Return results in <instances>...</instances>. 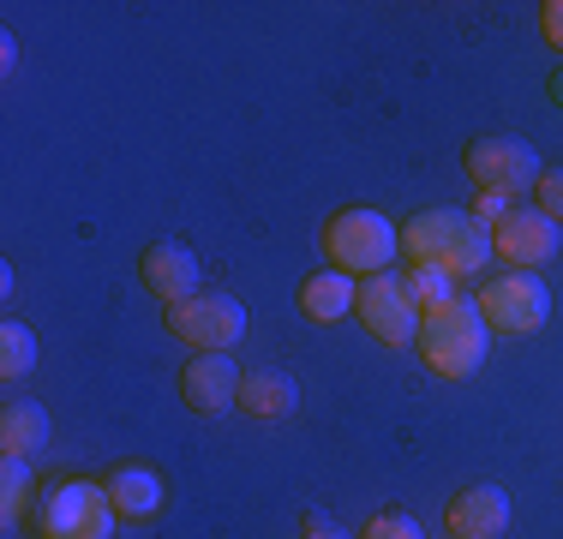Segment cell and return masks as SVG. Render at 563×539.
<instances>
[{"label":"cell","mask_w":563,"mask_h":539,"mask_svg":"<svg viewBox=\"0 0 563 539\" xmlns=\"http://www.w3.org/2000/svg\"><path fill=\"white\" fill-rule=\"evenodd\" d=\"M401 252L413 264H432L444 276H479L498 252H492V228L474 210H420L401 222Z\"/></svg>","instance_id":"obj_1"},{"label":"cell","mask_w":563,"mask_h":539,"mask_svg":"<svg viewBox=\"0 0 563 539\" xmlns=\"http://www.w3.org/2000/svg\"><path fill=\"white\" fill-rule=\"evenodd\" d=\"M486 354H492V323L479 312V300H462V294H455L450 306H438V312L420 318V360L438 377L462 384V377H474L486 366Z\"/></svg>","instance_id":"obj_2"},{"label":"cell","mask_w":563,"mask_h":539,"mask_svg":"<svg viewBox=\"0 0 563 539\" xmlns=\"http://www.w3.org/2000/svg\"><path fill=\"white\" fill-rule=\"evenodd\" d=\"M114 521L102 480H48L31 504V539H114Z\"/></svg>","instance_id":"obj_3"},{"label":"cell","mask_w":563,"mask_h":539,"mask_svg":"<svg viewBox=\"0 0 563 539\" xmlns=\"http://www.w3.org/2000/svg\"><path fill=\"white\" fill-rule=\"evenodd\" d=\"M324 252H330L336 270H347V276H384L390 258L401 252V228L390 222V216L366 210V205L336 210L324 222Z\"/></svg>","instance_id":"obj_4"},{"label":"cell","mask_w":563,"mask_h":539,"mask_svg":"<svg viewBox=\"0 0 563 539\" xmlns=\"http://www.w3.org/2000/svg\"><path fill=\"white\" fill-rule=\"evenodd\" d=\"M163 323H168V336H180L198 354H228L246 336V306L234 294H192V300L163 306Z\"/></svg>","instance_id":"obj_5"},{"label":"cell","mask_w":563,"mask_h":539,"mask_svg":"<svg viewBox=\"0 0 563 539\" xmlns=\"http://www.w3.org/2000/svg\"><path fill=\"white\" fill-rule=\"evenodd\" d=\"M462 168H467V180H474L479 193H504V198L540 186V174H545L540 156H533V144H528V139H509V132L474 139V144L462 151Z\"/></svg>","instance_id":"obj_6"},{"label":"cell","mask_w":563,"mask_h":539,"mask_svg":"<svg viewBox=\"0 0 563 539\" xmlns=\"http://www.w3.org/2000/svg\"><path fill=\"white\" fill-rule=\"evenodd\" d=\"M479 312H486V323L498 336H533L552 318V294H545V282L533 270H509V276L479 288Z\"/></svg>","instance_id":"obj_7"},{"label":"cell","mask_w":563,"mask_h":539,"mask_svg":"<svg viewBox=\"0 0 563 539\" xmlns=\"http://www.w3.org/2000/svg\"><path fill=\"white\" fill-rule=\"evenodd\" d=\"M354 318L366 323V336H378L384 348H408L420 342V306L408 300L401 276H360V294H354Z\"/></svg>","instance_id":"obj_8"},{"label":"cell","mask_w":563,"mask_h":539,"mask_svg":"<svg viewBox=\"0 0 563 539\" xmlns=\"http://www.w3.org/2000/svg\"><path fill=\"white\" fill-rule=\"evenodd\" d=\"M492 252L509 258V270H540L563 252V228L545 210H509L498 228H492Z\"/></svg>","instance_id":"obj_9"},{"label":"cell","mask_w":563,"mask_h":539,"mask_svg":"<svg viewBox=\"0 0 563 539\" xmlns=\"http://www.w3.org/2000/svg\"><path fill=\"white\" fill-rule=\"evenodd\" d=\"M240 372L234 354H192L180 372V402L192 414H228L240 402Z\"/></svg>","instance_id":"obj_10"},{"label":"cell","mask_w":563,"mask_h":539,"mask_svg":"<svg viewBox=\"0 0 563 539\" xmlns=\"http://www.w3.org/2000/svg\"><path fill=\"white\" fill-rule=\"evenodd\" d=\"M139 282L163 306L192 300V294H198V258H192V246H180V240H151V246L139 252Z\"/></svg>","instance_id":"obj_11"},{"label":"cell","mask_w":563,"mask_h":539,"mask_svg":"<svg viewBox=\"0 0 563 539\" xmlns=\"http://www.w3.org/2000/svg\"><path fill=\"white\" fill-rule=\"evenodd\" d=\"M444 521L450 539H498L509 528V492L504 485H467V492L450 497Z\"/></svg>","instance_id":"obj_12"},{"label":"cell","mask_w":563,"mask_h":539,"mask_svg":"<svg viewBox=\"0 0 563 539\" xmlns=\"http://www.w3.org/2000/svg\"><path fill=\"white\" fill-rule=\"evenodd\" d=\"M102 485H109L120 521H151L156 509H163V480H156L151 468H139V462H120Z\"/></svg>","instance_id":"obj_13"},{"label":"cell","mask_w":563,"mask_h":539,"mask_svg":"<svg viewBox=\"0 0 563 539\" xmlns=\"http://www.w3.org/2000/svg\"><path fill=\"white\" fill-rule=\"evenodd\" d=\"M354 294H360V282L330 264V270H318V276L300 282V312L312 323H336V318L354 312Z\"/></svg>","instance_id":"obj_14"},{"label":"cell","mask_w":563,"mask_h":539,"mask_svg":"<svg viewBox=\"0 0 563 539\" xmlns=\"http://www.w3.org/2000/svg\"><path fill=\"white\" fill-rule=\"evenodd\" d=\"M240 414H252V420H288L294 408H300V389H294L288 372H246L240 377Z\"/></svg>","instance_id":"obj_15"},{"label":"cell","mask_w":563,"mask_h":539,"mask_svg":"<svg viewBox=\"0 0 563 539\" xmlns=\"http://www.w3.org/2000/svg\"><path fill=\"white\" fill-rule=\"evenodd\" d=\"M43 443H48V414L36 402L12 396L0 408V455H36Z\"/></svg>","instance_id":"obj_16"},{"label":"cell","mask_w":563,"mask_h":539,"mask_svg":"<svg viewBox=\"0 0 563 539\" xmlns=\"http://www.w3.org/2000/svg\"><path fill=\"white\" fill-rule=\"evenodd\" d=\"M36 468L31 455H0V516H7V528H19V521H31V504H36Z\"/></svg>","instance_id":"obj_17"},{"label":"cell","mask_w":563,"mask_h":539,"mask_svg":"<svg viewBox=\"0 0 563 539\" xmlns=\"http://www.w3.org/2000/svg\"><path fill=\"white\" fill-rule=\"evenodd\" d=\"M24 372H36V330H31V323H19V318H7V323H0V377L19 384Z\"/></svg>","instance_id":"obj_18"},{"label":"cell","mask_w":563,"mask_h":539,"mask_svg":"<svg viewBox=\"0 0 563 539\" xmlns=\"http://www.w3.org/2000/svg\"><path fill=\"white\" fill-rule=\"evenodd\" d=\"M455 276H444V270H432V264H413L408 276H401V288H408V300L420 306V318L426 312H438V306H450L455 300V288H450Z\"/></svg>","instance_id":"obj_19"},{"label":"cell","mask_w":563,"mask_h":539,"mask_svg":"<svg viewBox=\"0 0 563 539\" xmlns=\"http://www.w3.org/2000/svg\"><path fill=\"white\" fill-rule=\"evenodd\" d=\"M354 539H426V534H420V521L401 516V509H378V516H372Z\"/></svg>","instance_id":"obj_20"},{"label":"cell","mask_w":563,"mask_h":539,"mask_svg":"<svg viewBox=\"0 0 563 539\" xmlns=\"http://www.w3.org/2000/svg\"><path fill=\"white\" fill-rule=\"evenodd\" d=\"M533 193H540V210H545V216H552V222L563 228V168H545Z\"/></svg>","instance_id":"obj_21"},{"label":"cell","mask_w":563,"mask_h":539,"mask_svg":"<svg viewBox=\"0 0 563 539\" xmlns=\"http://www.w3.org/2000/svg\"><path fill=\"white\" fill-rule=\"evenodd\" d=\"M474 216H479L486 228H498L504 216H509V198H504V193H479V198H474Z\"/></svg>","instance_id":"obj_22"},{"label":"cell","mask_w":563,"mask_h":539,"mask_svg":"<svg viewBox=\"0 0 563 539\" xmlns=\"http://www.w3.org/2000/svg\"><path fill=\"white\" fill-rule=\"evenodd\" d=\"M540 31H545V43L563 54V0H545L540 7Z\"/></svg>","instance_id":"obj_23"},{"label":"cell","mask_w":563,"mask_h":539,"mask_svg":"<svg viewBox=\"0 0 563 539\" xmlns=\"http://www.w3.org/2000/svg\"><path fill=\"white\" fill-rule=\"evenodd\" d=\"M306 539H347V534H336V528H306Z\"/></svg>","instance_id":"obj_24"},{"label":"cell","mask_w":563,"mask_h":539,"mask_svg":"<svg viewBox=\"0 0 563 539\" xmlns=\"http://www.w3.org/2000/svg\"><path fill=\"white\" fill-rule=\"evenodd\" d=\"M552 102L563 108V66H558V73H552Z\"/></svg>","instance_id":"obj_25"}]
</instances>
